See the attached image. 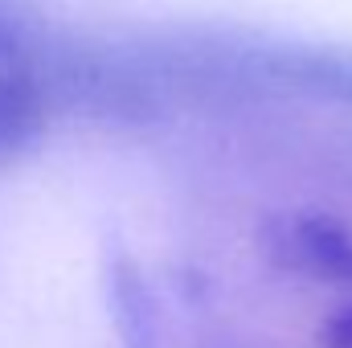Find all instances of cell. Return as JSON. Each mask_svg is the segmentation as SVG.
Returning a JSON list of instances; mask_svg holds the SVG:
<instances>
[{
  "label": "cell",
  "instance_id": "1",
  "mask_svg": "<svg viewBox=\"0 0 352 348\" xmlns=\"http://www.w3.org/2000/svg\"><path fill=\"white\" fill-rule=\"evenodd\" d=\"M45 127V90L33 70L0 54V156L25 148Z\"/></svg>",
  "mask_w": 352,
  "mask_h": 348
}]
</instances>
